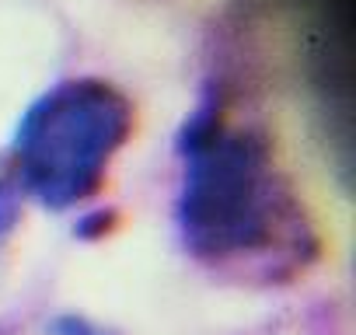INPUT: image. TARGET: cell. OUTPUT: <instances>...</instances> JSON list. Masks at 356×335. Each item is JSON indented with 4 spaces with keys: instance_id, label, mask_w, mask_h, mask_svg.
<instances>
[{
    "instance_id": "6da1fadb",
    "label": "cell",
    "mask_w": 356,
    "mask_h": 335,
    "mask_svg": "<svg viewBox=\"0 0 356 335\" xmlns=\"http://www.w3.org/2000/svg\"><path fill=\"white\" fill-rule=\"evenodd\" d=\"M178 224L186 245L210 262H234L276 248L293 220V199L266 140L213 126H193Z\"/></svg>"
},
{
    "instance_id": "7a4b0ae2",
    "label": "cell",
    "mask_w": 356,
    "mask_h": 335,
    "mask_svg": "<svg viewBox=\"0 0 356 335\" xmlns=\"http://www.w3.org/2000/svg\"><path fill=\"white\" fill-rule=\"evenodd\" d=\"M133 126L129 101L102 81H67L39 98L15 140V172L29 196L63 210L88 199Z\"/></svg>"
}]
</instances>
